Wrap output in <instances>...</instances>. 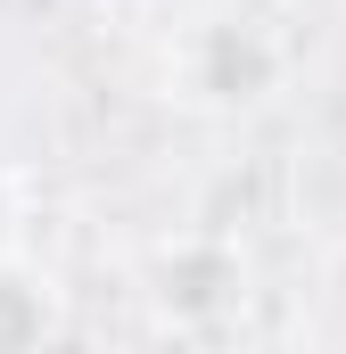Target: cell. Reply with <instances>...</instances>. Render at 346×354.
I'll return each instance as SVG.
<instances>
[{"instance_id":"cell-1","label":"cell","mask_w":346,"mask_h":354,"mask_svg":"<svg viewBox=\"0 0 346 354\" xmlns=\"http://www.w3.org/2000/svg\"><path fill=\"white\" fill-rule=\"evenodd\" d=\"M289 75V50L264 33L256 17H215V25H198L181 50H173V91L190 99V107H215V115H231V107H264L272 91Z\"/></svg>"},{"instance_id":"cell-2","label":"cell","mask_w":346,"mask_h":354,"mask_svg":"<svg viewBox=\"0 0 346 354\" xmlns=\"http://www.w3.org/2000/svg\"><path fill=\"white\" fill-rule=\"evenodd\" d=\"M157 305H165L173 322H215V313L248 305V272L215 239H181V248L157 256Z\"/></svg>"},{"instance_id":"cell-3","label":"cell","mask_w":346,"mask_h":354,"mask_svg":"<svg viewBox=\"0 0 346 354\" xmlns=\"http://www.w3.org/2000/svg\"><path fill=\"white\" fill-rule=\"evenodd\" d=\"M66 330V305L50 288V272L17 264V248L0 256V354H25V346H50Z\"/></svg>"},{"instance_id":"cell-4","label":"cell","mask_w":346,"mask_h":354,"mask_svg":"<svg viewBox=\"0 0 346 354\" xmlns=\"http://www.w3.org/2000/svg\"><path fill=\"white\" fill-rule=\"evenodd\" d=\"M17 214H25V206H17V174L0 165V256L17 248Z\"/></svg>"}]
</instances>
